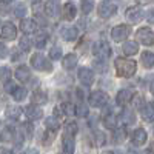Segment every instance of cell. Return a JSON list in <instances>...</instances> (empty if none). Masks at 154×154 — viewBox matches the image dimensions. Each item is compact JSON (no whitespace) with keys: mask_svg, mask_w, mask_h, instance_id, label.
<instances>
[{"mask_svg":"<svg viewBox=\"0 0 154 154\" xmlns=\"http://www.w3.org/2000/svg\"><path fill=\"white\" fill-rule=\"evenodd\" d=\"M149 88H151V93L154 94V82H151V86H149Z\"/></svg>","mask_w":154,"mask_h":154,"instance_id":"obj_47","label":"cell"},{"mask_svg":"<svg viewBox=\"0 0 154 154\" xmlns=\"http://www.w3.org/2000/svg\"><path fill=\"white\" fill-rule=\"evenodd\" d=\"M9 12V6H8V2H5V0H2L0 2V16H6Z\"/></svg>","mask_w":154,"mask_h":154,"instance_id":"obj_43","label":"cell"},{"mask_svg":"<svg viewBox=\"0 0 154 154\" xmlns=\"http://www.w3.org/2000/svg\"><path fill=\"white\" fill-rule=\"evenodd\" d=\"M49 57H51V60H59L60 57H63L62 56V49L59 46H53L51 51H49Z\"/></svg>","mask_w":154,"mask_h":154,"instance_id":"obj_37","label":"cell"},{"mask_svg":"<svg viewBox=\"0 0 154 154\" xmlns=\"http://www.w3.org/2000/svg\"><path fill=\"white\" fill-rule=\"evenodd\" d=\"M45 125L48 130H53V131H57L60 128V123H59V119L56 117V116H49V117L45 119Z\"/></svg>","mask_w":154,"mask_h":154,"instance_id":"obj_29","label":"cell"},{"mask_svg":"<svg viewBox=\"0 0 154 154\" xmlns=\"http://www.w3.org/2000/svg\"><path fill=\"white\" fill-rule=\"evenodd\" d=\"M20 49H23V51H29L31 49V46H32V42L29 40V37H28V34H25L22 38H20Z\"/></svg>","mask_w":154,"mask_h":154,"instance_id":"obj_32","label":"cell"},{"mask_svg":"<svg viewBox=\"0 0 154 154\" xmlns=\"http://www.w3.org/2000/svg\"><path fill=\"white\" fill-rule=\"evenodd\" d=\"M114 140L116 142H122V140H125V137H126V131H125V128H114Z\"/></svg>","mask_w":154,"mask_h":154,"instance_id":"obj_36","label":"cell"},{"mask_svg":"<svg viewBox=\"0 0 154 154\" xmlns=\"http://www.w3.org/2000/svg\"><path fill=\"white\" fill-rule=\"evenodd\" d=\"M5 2H12V0H5Z\"/></svg>","mask_w":154,"mask_h":154,"instance_id":"obj_49","label":"cell"},{"mask_svg":"<svg viewBox=\"0 0 154 154\" xmlns=\"http://www.w3.org/2000/svg\"><path fill=\"white\" fill-rule=\"evenodd\" d=\"M62 149L65 151V152H68V154H71V152H74V148H75V143H74V137L72 136H66V134H63V140H62Z\"/></svg>","mask_w":154,"mask_h":154,"instance_id":"obj_19","label":"cell"},{"mask_svg":"<svg viewBox=\"0 0 154 154\" xmlns=\"http://www.w3.org/2000/svg\"><path fill=\"white\" fill-rule=\"evenodd\" d=\"M122 49H123V53L126 56H134V54L139 53V45L136 42H125Z\"/></svg>","mask_w":154,"mask_h":154,"instance_id":"obj_24","label":"cell"},{"mask_svg":"<svg viewBox=\"0 0 154 154\" xmlns=\"http://www.w3.org/2000/svg\"><path fill=\"white\" fill-rule=\"evenodd\" d=\"M46 40H48V34L43 32V31H40V32L35 35V38H34V46L38 48V49H42V48L46 46Z\"/></svg>","mask_w":154,"mask_h":154,"instance_id":"obj_27","label":"cell"},{"mask_svg":"<svg viewBox=\"0 0 154 154\" xmlns=\"http://www.w3.org/2000/svg\"><path fill=\"white\" fill-rule=\"evenodd\" d=\"M88 102H89V105H91V106L100 108V106H103L108 102V94L103 93V91H94V93L89 94Z\"/></svg>","mask_w":154,"mask_h":154,"instance_id":"obj_6","label":"cell"},{"mask_svg":"<svg viewBox=\"0 0 154 154\" xmlns=\"http://www.w3.org/2000/svg\"><path fill=\"white\" fill-rule=\"evenodd\" d=\"M131 32V28L128 25H117L111 29V37L114 42H125Z\"/></svg>","mask_w":154,"mask_h":154,"instance_id":"obj_4","label":"cell"},{"mask_svg":"<svg viewBox=\"0 0 154 154\" xmlns=\"http://www.w3.org/2000/svg\"><path fill=\"white\" fill-rule=\"evenodd\" d=\"M31 65H32V68H35L37 71H51V69H53L49 60H48L43 54H40V53H35V54L31 57Z\"/></svg>","mask_w":154,"mask_h":154,"instance_id":"obj_2","label":"cell"},{"mask_svg":"<svg viewBox=\"0 0 154 154\" xmlns=\"http://www.w3.org/2000/svg\"><path fill=\"white\" fill-rule=\"evenodd\" d=\"M14 131H12V128H9V126H6L5 130L0 133V139H2V142H5V143H8V142H12L14 140Z\"/></svg>","mask_w":154,"mask_h":154,"instance_id":"obj_30","label":"cell"},{"mask_svg":"<svg viewBox=\"0 0 154 154\" xmlns=\"http://www.w3.org/2000/svg\"><path fill=\"white\" fill-rule=\"evenodd\" d=\"M65 134H66V136H72V137L77 134V123H75V122L66 123V126H65Z\"/></svg>","mask_w":154,"mask_h":154,"instance_id":"obj_35","label":"cell"},{"mask_svg":"<svg viewBox=\"0 0 154 154\" xmlns=\"http://www.w3.org/2000/svg\"><path fill=\"white\" fill-rule=\"evenodd\" d=\"M62 9H63V19L65 20H72L75 17V14H77V8L71 2L65 3V6H63Z\"/></svg>","mask_w":154,"mask_h":154,"instance_id":"obj_20","label":"cell"},{"mask_svg":"<svg viewBox=\"0 0 154 154\" xmlns=\"http://www.w3.org/2000/svg\"><path fill=\"white\" fill-rule=\"evenodd\" d=\"M20 29H22V32H25V34L35 32L37 23H35L34 20H31V19H23V20L20 22Z\"/></svg>","mask_w":154,"mask_h":154,"instance_id":"obj_17","label":"cell"},{"mask_svg":"<svg viewBox=\"0 0 154 154\" xmlns=\"http://www.w3.org/2000/svg\"><path fill=\"white\" fill-rule=\"evenodd\" d=\"M152 133H154V130H152Z\"/></svg>","mask_w":154,"mask_h":154,"instance_id":"obj_50","label":"cell"},{"mask_svg":"<svg viewBox=\"0 0 154 154\" xmlns=\"http://www.w3.org/2000/svg\"><path fill=\"white\" fill-rule=\"evenodd\" d=\"M137 40H139V43H142L145 46L154 45V31L151 28H146V26L140 28L137 31Z\"/></svg>","mask_w":154,"mask_h":154,"instance_id":"obj_5","label":"cell"},{"mask_svg":"<svg viewBox=\"0 0 154 154\" xmlns=\"http://www.w3.org/2000/svg\"><path fill=\"white\" fill-rule=\"evenodd\" d=\"M9 77H11V69H9L8 66L0 68V80L8 82V80H9Z\"/></svg>","mask_w":154,"mask_h":154,"instance_id":"obj_39","label":"cell"},{"mask_svg":"<svg viewBox=\"0 0 154 154\" xmlns=\"http://www.w3.org/2000/svg\"><path fill=\"white\" fill-rule=\"evenodd\" d=\"M146 139H148V134H146V131L143 130V128H137V130H134V133L131 136V140H133V143L136 146L143 145L146 142Z\"/></svg>","mask_w":154,"mask_h":154,"instance_id":"obj_14","label":"cell"},{"mask_svg":"<svg viewBox=\"0 0 154 154\" xmlns=\"http://www.w3.org/2000/svg\"><path fill=\"white\" fill-rule=\"evenodd\" d=\"M133 91L131 89H120V91L117 93V96H116V103H117L119 106H125L131 102L133 99Z\"/></svg>","mask_w":154,"mask_h":154,"instance_id":"obj_10","label":"cell"},{"mask_svg":"<svg viewBox=\"0 0 154 154\" xmlns=\"http://www.w3.org/2000/svg\"><path fill=\"white\" fill-rule=\"evenodd\" d=\"M79 80L85 86L93 85V82H94V72H93V69H89V68H80L79 69Z\"/></svg>","mask_w":154,"mask_h":154,"instance_id":"obj_13","label":"cell"},{"mask_svg":"<svg viewBox=\"0 0 154 154\" xmlns=\"http://www.w3.org/2000/svg\"><path fill=\"white\" fill-rule=\"evenodd\" d=\"M14 16L16 17H23L25 14H26V6H25V3H17L16 6H14Z\"/></svg>","mask_w":154,"mask_h":154,"instance_id":"obj_34","label":"cell"},{"mask_svg":"<svg viewBox=\"0 0 154 154\" xmlns=\"http://www.w3.org/2000/svg\"><path fill=\"white\" fill-rule=\"evenodd\" d=\"M125 17H126L128 22L137 23V22L142 20V17H143V9L140 8V6H131V8H128V9H126Z\"/></svg>","mask_w":154,"mask_h":154,"instance_id":"obj_8","label":"cell"},{"mask_svg":"<svg viewBox=\"0 0 154 154\" xmlns=\"http://www.w3.org/2000/svg\"><path fill=\"white\" fill-rule=\"evenodd\" d=\"M93 53L97 59H102V60H106L109 56H111V46L105 42V40H99L93 45Z\"/></svg>","mask_w":154,"mask_h":154,"instance_id":"obj_3","label":"cell"},{"mask_svg":"<svg viewBox=\"0 0 154 154\" xmlns=\"http://www.w3.org/2000/svg\"><path fill=\"white\" fill-rule=\"evenodd\" d=\"M20 59H22V57H20V53L14 49V51H12V57H11V60H12V62H16V60H20Z\"/></svg>","mask_w":154,"mask_h":154,"instance_id":"obj_46","label":"cell"},{"mask_svg":"<svg viewBox=\"0 0 154 154\" xmlns=\"http://www.w3.org/2000/svg\"><path fill=\"white\" fill-rule=\"evenodd\" d=\"M22 128H23V134H25V137L31 139V137H32V131H34L32 125H31L29 122H25V123L22 125Z\"/></svg>","mask_w":154,"mask_h":154,"instance_id":"obj_38","label":"cell"},{"mask_svg":"<svg viewBox=\"0 0 154 154\" xmlns=\"http://www.w3.org/2000/svg\"><path fill=\"white\" fill-rule=\"evenodd\" d=\"M6 54H8V48L3 43H0V57H6Z\"/></svg>","mask_w":154,"mask_h":154,"instance_id":"obj_45","label":"cell"},{"mask_svg":"<svg viewBox=\"0 0 154 154\" xmlns=\"http://www.w3.org/2000/svg\"><path fill=\"white\" fill-rule=\"evenodd\" d=\"M103 125H105V128H108V130H114V128H117V116L106 114L103 117Z\"/></svg>","mask_w":154,"mask_h":154,"instance_id":"obj_28","label":"cell"},{"mask_svg":"<svg viewBox=\"0 0 154 154\" xmlns=\"http://www.w3.org/2000/svg\"><path fill=\"white\" fill-rule=\"evenodd\" d=\"M140 60H142V65H143L145 68H152V66H154V53L145 51V53H142V57H140Z\"/></svg>","mask_w":154,"mask_h":154,"instance_id":"obj_25","label":"cell"},{"mask_svg":"<svg viewBox=\"0 0 154 154\" xmlns=\"http://www.w3.org/2000/svg\"><path fill=\"white\" fill-rule=\"evenodd\" d=\"M25 114H26V117L29 120H38L43 116V111H42L40 106H37L35 103H31V105H28L26 108H25Z\"/></svg>","mask_w":154,"mask_h":154,"instance_id":"obj_12","label":"cell"},{"mask_svg":"<svg viewBox=\"0 0 154 154\" xmlns=\"http://www.w3.org/2000/svg\"><path fill=\"white\" fill-rule=\"evenodd\" d=\"M31 100H32V103H35V105H43V103H46L48 97H46V94L43 91L35 89V91L32 93V96H31Z\"/></svg>","mask_w":154,"mask_h":154,"instance_id":"obj_23","label":"cell"},{"mask_svg":"<svg viewBox=\"0 0 154 154\" xmlns=\"http://www.w3.org/2000/svg\"><path fill=\"white\" fill-rule=\"evenodd\" d=\"M31 77V71L28 66L25 65H20L17 69H16V79L20 80V82H28V79Z\"/></svg>","mask_w":154,"mask_h":154,"instance_id":"obj_18","label":"cell"},{"mask_svg":"<svg viewBox=\"0 0 154 154\" xmlns=\"http://www.w3.org/2000/svg\"><path fill=\"white\" fill-rule=\"evenodd\" d=\"M16 35H17V29L12 23H5L0 28V38H3V40H14Z\"/></svg>","mask_w":154,"mask_h":154,"instance_id":"obj_9","label":"cell"},{"mask_svg":"<svg viewBox=\"0 0 154 154\" xmlns=\"http://www.w3.org/2000/svg\"><path fill=\"white\" fill-rule=\"evenodd\" d=\"M146 20L149 23H154V8H151L148 12H146Z\"/></svg>","mask_w":154,"mask_h":154,"instance_id":"obj_44","label":"cell"},{"mask_svg":"<svg viewBox=\"0 0 154 154\" xmlns=\"http://www.w3.org/2000/svg\"><path fill=\"white\" fill-rule=\"evenodd\" d=\"M82 12L83 14H89L94 8V0H82Z\"/></svg>","mask_w":154,"mask_h":154,"instance_id":"obj_33","label":"cell"},{"mask_svg":"<svg viewBox=\"0 0 154 154\" xmlns=\"http://www.w3.org/2000/svg\"><path fill=\"white\" fill-rule=\"evenodd\" d=\"M122 119H123V122H125L126 125H133V123L136 122V116H134V112H133L131 109H125V111L122 112Z\"/></svg>","mask_w":154,"mask_h":154,"instance_id":"obj_31","label":"cell"},{"mask_svg":"<svg viewBox=\"0 0 154 154\" xmlns=\"http://www.w3.org/2000/svg\"><path fill=\"white\" fill-rule=\"evenodd\" d=\"M5 116L9 120H17L22 116V109H20V106H8L5 111Z\"/></svg>","mask_w":154,"mask_h":154,"instance_id":"obj_22","label":"cell"},{"mask_svg":"<svg viewBox=\"0 0 154 154\" xmlns=\"http://www.w3.org/2000/svg\"><path fill=\"white\" fill-rule=\"evenodd\" d=\"M11 94H12V97H14V100H16V102H22V100H25V99H26V96H28V91H26L25 88L16 86V88L11 91Z\"/></svg>","mask_w":154,"mask_h":154,"instance_id":"obj_26","label":"cell"},{"mask_svg":"<svg viewBox=\"0 0 154 154\" xmlns=\"http://www.w3.org/2000/svg\"><path fill=\"white\" fill-rule=\"evenodd\" d=\"M31 2H32V3H35V2H40V0H31Z\"/></svg>","mask_w":154,"mask_h":154,"instance_id":"obj_48","label":"cell"},{"mask_svg":"<svg viewBox=\"0 0 154 154\" xmlns=\"http://www.w3.org/2000/svg\"><path fill=\"white\" fill-rule=\"evenodd\" d=\"M60 35L65 38V40L71 42V40H75L79 32H77V28H74V26H62L60 28Z\"/></svg>","mask_w":154,"mask_h":154,"instance_id":"obj_15","label":"cell"},{"mask_svg":"<svg viewBox=\"0 0 154 154\" xmlns=\"http://www.w3.org/2000/svg\"><path fill=\"white\" fill-rule=\"evenodd\" d=\"M97 12H99V17L102 19H109L112 17L116 12H117V6H116L114 3H109L108 0L106 2H102L97 8Z\"/></svg>","mask_w":154,"mask_h":154,"instance_id":"obj_7","label":"cell"},{"mask_svg":"<svg viewBox=\"0 0 154 154\" xmlns=\"http://www.w3.org/2000/svg\"><path fill=\"white\" fill-rule=\"evenodd\" d=\"M54 137H56V131H53V130L46 131L45 136H43V143H45V145H49V143L54 140Z\"/></svg>","mask_w":154,"mask_h":154,"instance_id":"obj_40","label":"cell"},{"mask_svg":"<svg viewBox=\"0 0 154 154\" xmlns=\"http://www.w3.org/2000/svg\"><path fill=\"white\" fill-rule=\"evenodd\" d=\"M77 62H79V57H77L75 54H66L62 60V66H63V69L71 71L77 66Z\"/></svg>","mask_w":154,"mask_h":154,"instance_id":"obj_16","label":"cell"},{"mask_svg":"<svg viewBox=\"0 0 154 154\" xmlns=\"http://www.w3.org/2000/svg\"><path fill=\"white\" fill-rule=\"evenodd\" d=\"M114 65H116V72L120 77H131L136 74V69H137V63L131 59L119 57V59H116Z\"/></svg>","mask_w":154,"mask_h":154,"instance_id":"obj_1","label":"cell"},{"mask_svg":"<svg viewBox=\"0 0 154 154\" xmlns=\"http://www.w3.org/2000/svg\"><path fill=\"white\" fill-rule=\"evenodd\" d=\"M142 117L145 122H154V103H146L142 108Z\"/></svg>","mask_w":154,"mask_h":154,"instance_id":"obj_21","label":"cell"},{"mask_svg":"<svg viewBox=\"0 0 154 154\" xmlns=\"http://www.w3.org/2000/svg\"><path fill=\"white\" fill-rule=\"evenodd\" d=\"M45 14L48 17H57L59 12H60V3L59 0H48L45 3Z\"/></svg>","mask_w":154,"mask_h":154,"instance_id":"obj_11","label":"cell"},{"mask_svg":"<svg viewBox=\"0 0 154 154\" xmlns=\"http://www.w3.org/2000/svg\"><path fill=\"white\" fill-rule=\"evenodd\" d=\"M133 102H134V106L137 108V109H142L143 108V105H145V100H143V97L142 96H133V99H131Z\"/></svg>","mask_w":154,"mask_h":154,"instance_id":"obj_41","label":"cell"},{"mask_svg":"<svg viewBox=\"0 0 154 154\" xmlns=\"http://www.w3.org/2000/svg\"><path fill=\"white\" fill-rule=\"evenodd\" d=\"M74 114H77V116H82V117H85V116L88 114V108H86V106H83V105H77V106L74 108Z\"/></svg>","mask_w":154,"mask_h":154,"instance_id":"obj_42","label":"cell"}]
</instances>
